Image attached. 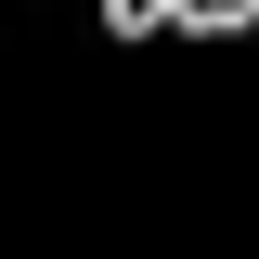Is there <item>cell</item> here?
I'll list each match as a JSON object with an SVG mask.
<instances>
[{"label": "cell", "mask_w": 259, "mask_h": 259, "mask_svg": "<svg viewBox=\"0 0 259 259\" xmlns=\"http://www.w3.org/2000/svg\"><path fill=\"white\" fill-rule=\"evenodd\" d=\"M233 26H259V0H182V39H233Z\"/></svg>", "instance_id": "obj_1"}, {"label": "cell", "mask_w": 259, "mask_h": 259, "mask_svg": "<svg viewBox=\"0 0 259 259\" xmlns=\"http://www.w3.org/2000/svg\"><path fill=\"white\" fill-rule=\"evenodd\" d=\"M104 26L117 39H156V26H182V0H104Z\"/></svg>", "instance_id": "obj_2"}]
</instances>
